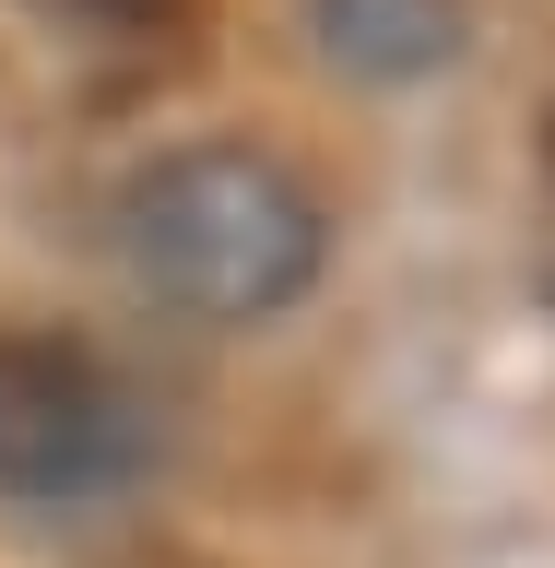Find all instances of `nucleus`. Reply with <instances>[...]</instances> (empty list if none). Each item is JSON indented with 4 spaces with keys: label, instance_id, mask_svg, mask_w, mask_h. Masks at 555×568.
<instances>
[{
    "label": "nucleus",
    "instance_id": "nucleus-1",
    "mask_svg": "<svg viewBox=\"0 0 555 568\" xmlns=\"http://www.w3.org/2000/svg\"><path fill=\"white\" fill-rule=\"evenodd\" d=\"M119 248L177 320H273L319 284V225L308 178L260 142H177L119 190Z\"/></svg>",
    "mask_w": 555,
    "mask_h": 568
},
{
    "label": "nucleus",
    "instance_id": "nucleus-2",
    "mask_svg": "<svg viewBox=\"0 0 555 568\" xmlns=\"http://www.w3.org/2000/svg\"><path fill=\"white\" fill-rule=\"evenodd\" d=\"M154 462V415L142 390L71 332H24L0 320V497L24 509H71L106 497Z\"/></svg>",
    "mask_w": 555,
    "mask_h": 568
},
{
    "label": "nucleus",
    "instance_id": "nucleus-3",
    "mask_svg": "<svg viewBox=\"0 0 555 568\" xmlns=\"http://www.w3.org/2000/svg\"><path fill=\"white\" fill-rule=\"evenodd\" d=\"M319 36L367 83H414V71H438L461 48V12L450 0H319Z\"/></svg>",
    "mask_w": 555,
    "mask_h": 568
},
{
    "label": "nucleus",
    "instance_id": "nucleus-4",
    "mask_svg": "<svg viewBox=\"0 0 555 568\" xmlns=\"http://www.w3.org/2000/svg\"><path fill=\"white\" fill-rule=\"evenodd\" d=\"M60 36H95V48H154V36L202 24V0H35Z\"/></svg>",
    "mask_w": 555,
    "mask_h": 568
},
{
    "label": "nucleus",
    "instance_id": "nucleus-5",
    "mask_svg": "<svg viewBox=\"0 0 555 568\" xmlns=\"http://www.w3.org/2000/svg\"><path fill=\"white\" fill-rule=\"evenodd\" d=\"M142 568H189V557H142Z\"/></svg>",
    "mask_w": 555,
    "mask_h": 568
}]
</instances>
